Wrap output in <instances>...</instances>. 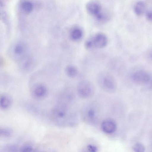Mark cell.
Listing matches in <instances>:
<instances>
[{
  "label": "cell",
  "instance_id": "obj_1",
  "mask_svg": "<svg viewBox=\"0 0 152 152\" xmlns=\"http://www.w3.org/2000/svg\"><path fill=\"white\" fill-rule=\"evenodd\" d=\"M53 119L58 121L72 120L77 118V113L67 105L60 102L52 109L50 113Z\"/></svg>",
  "mask_w": 152,
  "mask_h": 152
},
{
  "label": "cell",
  "instance_id": "obj_2",
  "mask_svg": "<svg viewBox=\"0 0 152 152\" xmlns=\"http://www.w3.org/2000/svg\"><path fill=\"white\" fill-rule=\"evenodd\" d=\"M97 80L99 86L104 91L113 93L116 91V81L111 74L105 72H100L98 75Z\"/></svg>",
  "mask_w": 152,
  "mask_h": 152
},
{
  "label": "cell",
  "instance_id": "obj_3",
  "mask_svg": "<svg viewBox=\"0 0 152 152\" xmlns=\"http://www.w3.org/2000/svg\"><path fill=\"white\" fill-rule=\"evenodd\" d=\"M108 42L107 38L104 34L99 33L93 35L85 42V46L88 49L100 48L105 47Z\"/></svg>",
  "mask_w": 152,
  "mask_h": 152
},
{
  "label": "cell",
  "instance_id": "obj_4",
  "mask_svg": "<svg viewBox=\"0 0 152 152\" xmlns=\"http://www.w3.org/2000/svg\"><path fill=\"white\" fill-rule=\"evenodd\" d=\"M77 91L79 96L83 99H88L94 95L95 88L91 82L87 80L80 81L77 86Z\"/></svg>",
  "mask_w": 152,
  "mask_h": 152
},
{
  "label": "cell",
  "instance_id": "obj_5",
  "mask_svg": "<svg viewBox=\"0 0 152 152\" xmlns=\"http://www.w3.org/2000/svg\"><path fill=\"white\" fill-rule=\"evenodd\" d=\"M86 8L88 12L94 17L99 21H104L107 19L106 14L102 11V7L100 4L96 1H91L87 3Z\"/></svg>",
  "mask_w": 152,
  "mask_h": 152
},
{
  "label": "cell",
  "instance_id": "obj_6",
  "mask_svg": "<svg viewBox=\"0 0 152 152\" xmlns=\"http://www.w3.org/2000/svg\"><path fill=\"white\" fill-rule=\"evenodd\" d=\"M30 92L33 98L36 100H41L46 97L48 94V91L47 87L44 84L37 83L32 86Z\"/></svg>",
  "mask_w": 152,
  "mask_h": 152
},
{
  "label": "cell",
  "instance_id": "obj_7",
  "mask_svg": "<svg viewBox=\"0 0 152 152\" xmlns=\"http://www.w3.org/2000/svg\"><path fill=\"white\" fill-rule=\"evenodd\" d=\"M131 78L132 81L135 83L141 85L148 84L151 80L150 74L142 70H138L133 73Z\"/></svg>",
  "mask_w": 152,
  "mask_h": 152
},
{
  "label": "cell",
  "instance_id": "obj_8",
  "mask_svg": "<svg viewBox=\"0 0 152 152\" xmlns=\"http://www.w3.org/2000/svg\"><path fill=\"white\" fill-rule=\"evenodd\" d=\"M101 127L102 131L108 134L113 133L116 129L115 123L110 120H107L103 121Z\"/></svg>",
  "mask_w": 152,
  "mask_h": 152
},
{
  "label": "cell",
  "instance_id": "obj_9",
  "mask_svg": "<svg viewBox=\"0 0 152 152\" xmlns=\"http://www.w3.org/2000/svg\"><path fill=\"white\" fill-rule=\"evenodd\" d=\"M12 100L9 95L4 94L0 97V108L3 110L9 108L12 105Z\"/></svg>",
  "mask_w": 152,
  "mask_h": 152
},
{
  "label": "cell",
  "instance_id": "obj_10",
  "mask_svg": "<svg viewBox=\"0 0 152 152\" xmlns=\"http://www.w3.org/2000/svg\"><path fill=\"white\" fill-rule=\"evenodd\" d=\"M146 8L145 4L143 1H139L135 4L134 8V11L137 15L140 16L144 12Z\"/></svg>",
  "mask_w": 152,
  "mask_h": 152
},
{
  "label": "cell",
  "instance_id": "obj_11",
  "mask_svg": "<svg viewBox=\"0 0 152 152\" xmlns=\"http://www.w3.org/2000/svg\"><path fill=\"white\" fill-rule=\"evenodd\" d=\"M65 72L66 75L69 77L74 78L78 75V71L77 69L75 66L69 65L66 67Z\"/></svg>",
  "mask_w": 152,
  "mask_h": 152
},
{
  "label": "cell",
  "instance_id": "obj_12",
  "mask_svg": "<svg viewBox=\"0 0 152 152\" xmlns=\"http://www.w3.org/2000/svg\"><path fill=\"white\" fill-rule=\"evenodd\" d=\"M19 148L16 145L9 144L3 147L1 152H19Z\"/></svg>",
  "mask_w": 152,
  "mask_h": 152
},
{
  "label": "cell",
  "instance_id": "obj_13",
  "mask_svg": "<svg viewBox=\"0 0 152 152\" xmlns=\"http://www.w3.org/2000/svg\"><path fill=\"white\" fill-rule=\"evenodd\" d=\"M82 35L83 32L82 30L78 28H75L73 29L70 33L71 38L75 40L80 39L82 37Z\"/></svg>",
  "mask_w": 152,
  "mask_h": 152
},
{
  "label": "cell",
  "instance_id": "obj_14",
  "mask_svg": "<svg viewBox=\"0 0 152 152\" xmlns=\"http://www.w3.org/2000/svg\"><path fill=\"white\" fill-rule=\"evenodd\" d=\"M21 7L23 11L26 13L30 12L33 8V4L29 1H24L21 4Z\"/></svg>",
  "mask_w": 152,
  "mask_h": 152
},
{
  "label": "cell",
  "instance_id": "obj_15",
  "mask_svg": "<svg viewBox=\"0 0 152 152\" xmlns=\"http://www.w3.org/2000/svg\"><path fill=\"white\" fill-rule=\"evenodd\" d=\"M12 134V131L9 128L0 127V137H9Z\"/></svg>",
  "mask_w": 152,
  "mask_h": 152
},
{
  "label": "cell",
  "instance_id": "obj_16",
  "mask_svg": "<svg viewBox=\"0 0 152 152\" xmlns=\"http://www.w3.org/2000/svg\"><path fill=\"white\" fill-rule=\"evenodd\" d=\"M133 149L134 152H144L145 147L141 143L137 142L133 145Z\"/></svg>",
  "mask_w": 152,
  "mask_h": 152
},
{
  "label": "cell",
  "instance_id": "obj_17",
  "mask_svg": "<svg viewBox=\"0 0 152 152\" xmlns=\"http://www.w3.org/2000/svg\"><path fill=\"white\" fill-rule=\"evenodd\" d=\"M24 48L23 46L20 44H17L14 48V52L17 55L21 54L23 52Z\"/></svg>",
  "mask_w": 152,
  "mask_h": 152
},
{
  "label": "cell",
  "instance_id": "obj_18",
  "mask_svg": "<svg viewBox=\"0 0 152 152\" xmlns=\"http://www.w3.org/2000/svg\"><path fill=\"white\" fill-rule=\"evenodd\" d=\"M33 148L29 145H25L21 146L19 150V152H32Z\"/></svg>",
  "mask_w": 152,
  "mask_h": 152
},
{
  "label": "cell",
  "instance_id": "obj_19",
  "mask_svg": "<svg viewBox=\"0 0 152 152\" xmlns=\"http://www.w3.org/2000/svg\"><path fill=\"white\" fill-rule=\"evenodd\" d=\"M87 148L90 152H97L98 151L97 147L95 145L89 144L88 145Z\"/></svg>",
  "mask_w": 152,
  "mask_h": 152
},
{
  "label": "cell",
  "instance_id": "obj_20",
  "mask_svg": "<svg viewBox=\"0 0 152 152\" xmlns=\"http://www.w3.org/2000/svg\"><path fill=\"white\" fill-rule=\"evenodd\" d=\"M146 17L147 19L149 21L151 20L152 13L151 11L149 10L146 14Z\"/></svg>",
  "mask_w": 152,
  "mask_h": 152
}]
</instances>
